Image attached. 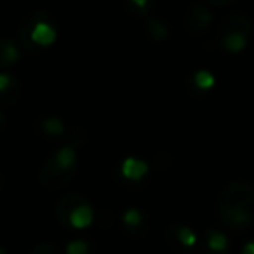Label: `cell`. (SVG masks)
I'll return each instance as SVG.
<instances>
[{"label": "cell", "mask_w": 254, "mask_h": 254, "mask_svg": "<svg viewBox=\"0 0 254 254\" xmlns=\"http://www.w3.org/2000/svg\"><path fill=\"white\" fill-rule=\"evenodd\" d=\"M0 94H2V105L4 106H11L18 101L19 94H21V87L12 75L2 73V77H0Z\"/></svg>", "instance_id": "9"}, {"label": "cell", "mask_w": 254, "mask_h": 254, "mask_svg": "<svg viewBox=\"0 0 254 254\" xmlns=\"http://www.w3.org/2000/svg\"><path fill=\"white\" fill-rule=\"evenodd\" d=\"M30 254H60V253H58V249L53 244H39V246L30 251Z\"/></svg>", "instance_id": "17"}, {"label": "cell", "mask_w": 254, "mask_h": 254, "mask_svg": "<svg viewBox=\"0 0 254 254\" xmlns=\"http://www.w3.org/2000/svg\"><path fill=\"white\" fill-rule=\"evenodd\" d=\"M228 251V242L226 237L218 230H209L205 233L204 240V253L205 254H226Z\"/></svg>", "instance_id": "10"}, {"label": "cell", "mask_w": 254, "mask_h": 254, "mask_svg": "<svg viewBox=\"0 0 254 254\" xmlns=\"http://www.w3.org/2000/svg\"><path fill=\"white\" fill-rule=\"evenodd\" d=\"M233 2H237V0H214L216 5H230V4H233Z\"/></svg>", "instance_id": "20"}, {"label": "cell", "mask_w": 254, "mask_h": 254, "mask_svg": "<svg viewBox=\"0 0 254 254\" xmlns=\"http://www.w3.org/2000/svg\"><path fill=\"white\" fill-rule=\"evenodd\" d=\"M85 141V136L80 129H73L68 134V143L56 150L47 159L40 171V181L47 188H61L70 183L77 174V148Z\"/></svg>", "instance_id": "2"}, {"label": "cell", "mask_w": 254, "mask_h": 254, "mask_svg": "<svg viewBox=\"0 0 254 254\" xmlns=\"http://www.w3.org/2000/svg\"><path fill=\"white\" fill-rule=\"evenodd\" d=\"M146 171H148V166L139 159H127L122 164V174L129 180H139L145 176Z\"/></svg>", "instance_id": "11"}, {"label": "cell", "mask_w": 254, "mask_h": 254, "mask_svg": "<svg viewBox=\"0 0 254 254\" xmlns=\"http://www.w3.org/2000/svg\"><path fill=\"white\" fill-rule=\"evenodd\" d=\"M218 218L228 230L246 232L254 225V185L233 181L219 193Z\"/></svg>", "instance_id": "1"}, {"label": "cell", "mask_w": 254, "mask_h": 254, "mask_svg": "<svg viewBox=\"0 0 254 254\" xmlns=\"http://www.w3.org/2000/svg\"><path fill=\"white\" fill-rule=\"evenodd\" d=\"M56 218L64 228H87L94 219V211L87 198L78 193L63 197L56 205Z\"/></svg>", "instance_id": "4"}, {"label": "cell", "mask_w": 254, "mask_h": 254, "mask_svg": "<svg viewBox=\"0 0 254 254\" xmlns=\"http://www.w3.org/2000/svg\"><path fill=\"white\" fill-rule=\"evenodd\" d=\"M244 254H254V240H251V242L247 244L246 249H244Z\"/></svg>", "instance_id": "19"}, {"label": "cell", "mask_w": 254, "mask_h": 254, "mask_svg": "<svg viewBox=\"0 0 254 254\" xmlns=\"http://www.w3.org/2000/svg\"><path fill=\"white\" fill-rule=\"evenodd\" d=\"M16 60H18L16 46L11 40L5 39L4 42H2V47H0V64H2V68H9L16 63Z\"/></svg>", "instance_id": "12"}, {"label": "cell", "mask_w": 254, "mask_h": 254, "mask_svg": "<svg viewBox=\"0 0 254 254\" xmlns=\"http://www.w3.org/2000/svg\"><path fill=\"white\" fill-rule=\"evenodd\" d=\"M129 2H131L132 5H136V7H139V9H143L145 7L146 4H148L150 0H129Z\"/></svg>", "instance_id": "18"}, {"label": "cell", "mask_w": 254, "mask_h": 254, "mask_svg": "<svg viewBox=\"0 0 254 254\" xmlns=\"http://www.w3.org/2000/svg\"><path fill=\"white\" fill-rule=\"evenodd\" d=\"M19 42L26 49L33 51L35 47H47L56 39V30L53 26V21L49 19L47 12L39 11L30 14L25 21L21 23L18 30Z\"/></svg>", "instance_id": "3"}, {"label": "cell", "mask_w": 254, "mask_h": 254, "mask_svg": "<svg viewBox=\"0 0 254 254\" xmlns=\"http://www.w3.org/2000/svg\"><path fill=\"white\" fill-rule=\"evenodd\" d=\"M212 16L209 14V11L204 5L197 4L187 12L185 16V26H187L188 32H191L193 35H200L207 30V26L211 25Z\"/></svg>", "instance_id": "7"}, {"label": "cell", "mask_w": 254, "mask_h": 254, "mask_svg": "<svg viewBox=\"0 0 254 254\" xmlns=\"http://www.w3.org/2000/svg\"><path fill=\"white\" fill-rule=\"evenodd\" d=\"M212 84H214V78H212L211 73H207V71H198V73H195V85H197L198 89L207 91V89L212 87Z\"/></svg>", "instance_id": "15"}, {"label": "cell", "mask_w": 254, "mask_h": 254, "mask_svg": "<svg viewBox=\"0 0 254 254\" xmlns=\"http://www.w3.org/2000/svg\"><path fill=\"white\" fill-rule=\"evenodd\" d=\"M68 254H87V244L84 240H75L68 246Z\"/></svg>", "instance_id": "16"}, {"label": "cell", "mask_w": 254, "mask_h": 254, "mask_svg": "<svg viewBox=\"0 0 254 254\" xmlns=\"http://www.w3.org/2000/svg\"><path fill=\"white\" fill-rule=\"evenodd\" d=\"M40 127H42L44 134H49V136H60L64 131L63 122L58 117H46V119H42Z\"/></svg>", "instance_id": "13"}, {"label": "cell", "mask_w": 254, "mask_h": 254, "mask_svg": "<svg viewBox=\"0 0 254 254\" xmlns=\"http://www.w3.org/2000/svg\"><path fill=\"white\" fill-rule=\"evenodd\" d=\"M253 32V25H251L249 18L244 14H230L223 19L221 28V46L230 53H239L246 47L247 40Z\"/></svg>", "instance_id": "5"}, {"label": "cell", "mask_w": 254, "mask_h": 254, "mask_svg": "<svg viewBox=\"0 0 254 254\" xmlns=\"http://www.w3.org/2000/svg\"><path fill=\"white\" fill-rule=\"evenodd\" d=\"M148 32L155 40H164L167 35H169V28H167V25L160 23L159 19H150L148 21Z\"/></svg>", "instance_id": "14"}, {"label": "cell", "mask_w": 254, "mask_h": 254, "mask_svg": "<svg viewBox=\"0 0 254 254\" xmlns=\"http://www.w3.org/2000/svg\"><path fill=\"white\" fill-rule=\"evenodd\" d=\"M122 221H124V226H126V232L131 237H134V239L143 237L146 233V230H148L145 216H143V212L138 211V209H129V211L124 212Z\"/></svg>", "instance_id": "8"}, {"label": "cell", "mask_w": 254, "mask_h": 254, "mask_svg": "<svg viewBox=\"0 0 254 254\" xmlns=\"http://www.w3.org/2000/svg\"><path fill=\"white\" fill-rule=\"evenodd\" d=\"M166 239L178 254H191V249L197 244V235L193 230L181 223H173L167 228Z\"/></svg>", "instance_id": "6"}]
</instances>
